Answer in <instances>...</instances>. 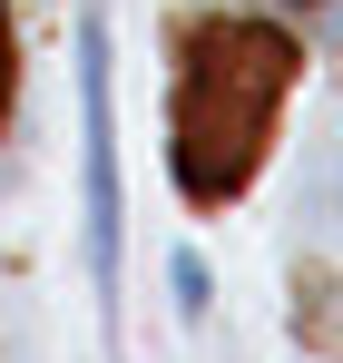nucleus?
<instances>
[{"instance_id":"f257e3e1","label":"nucleus","mask_w":343,"mask_h":363,"mask_svg":"<svg viewBox=\"0 0 343 363\" xmlns=\"http://www.w3.org/2000/svg\"><path fill=\"white\" fill-rule=\"evenodd\" d=\"M294 79H304V50L275 20H206V30H186L176 108H167V157H176V196L186 206H235L255 186Z\"/></svg>"},{"instance_id":"f03ea898","label":"nucleus","mask_w":343,"mask_h":363,"mask_svg":"<svg viewBox=\"0 0 343 363\" xmlns=\"http://www.w3.org/2000/svg\"><path fill=\"white\" fill-rule=\"evenodd\" d=\"M79 79H89V255H99V275H118V157H108V50H99V20H89Z\"/></svg>"},{"instance_id":"7ed1b4c3","label":"nucleus","mask_w":343,"mask_h":363,"mask_svg":"<svg viewBox=\"0 0 343 363\" xmlns=\"http://www.w3.org/2000/svg\"><path fill=\"white\" fill-rule=\"evenodd\" d=\"M294 344L343 363V265H314V275H294Z\"/></svg>"},{"instance_id":"20e7f679","label":"nucleus","mask_w":343,"mask_h":363,"mask_svg":"<svg viewBox=\"0 0 343 363\" xmlns=\"http://www.w3.org/2000/svg\"><path fill=\"white\" fill-rule=\"evenodd\" d=\"M10 89H20V50H10V10H0V118H10Z\"/></svg>"}]
</instances>
